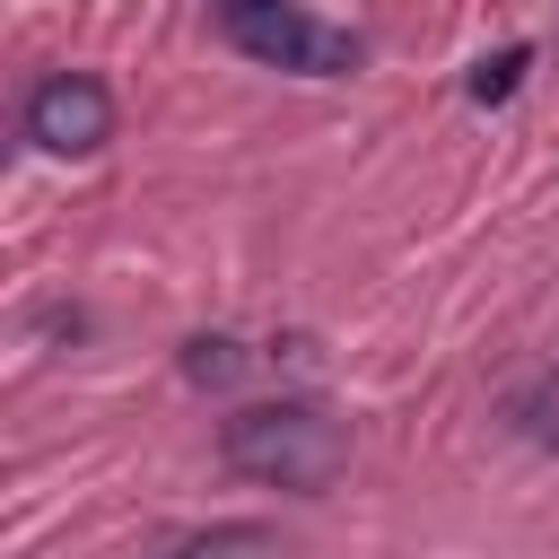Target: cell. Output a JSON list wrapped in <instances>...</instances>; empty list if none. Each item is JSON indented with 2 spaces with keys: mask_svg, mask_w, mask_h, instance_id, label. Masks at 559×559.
<instances>
[{
  "mask_svg": "<svg viewBox=\"0 0 559 559\" xmlns=\"http://www.w3.org/2000/svg\"><path fill=\"white\" fill-rule=\"evenodd\" d=\"M183 376L218 393V384H236V376H245V349H236L227 332H201V341H183Z\"/></svg>",
  "mask_w": 559,
  "mask_h": 559,
  "instance_id": "5b68a950",
  "label": "cell"
},
{
  "mask_svg": "<svg viewBox=\"0 0 559 559\" xmlns=\"http://www.w3.org/2000/svg\"><path fill=\"white\" fill-rule=\"evenodd\" d=\"M218 454H227V472H245L262 489H332L349 463V428L314 402H253L227 419Z\"/></svg>",
  "mask_w": 559,
  "mask_h": 559,
  "instance_id": "6da1fadb",
  "label": "cell"
},
{
  "mask_svg": "<svg viewBox=\"0 0 559 559\" xmlns=\"http://www.w3.org/2000/svg\"><path fill=\"white\" fill-rule=\"evenodd\" d=\"M218 9H227V17H236V9H262V0H218Z\"/></svg>",
  "mask_w": 559,
  "mask_h": 559,
  "instance_id": "52a82bcc",
  "label": "cell"
},
{
  "mask_svg": "<svg viewBox=\"0 0 559 559\" xmlns=\"http://www.w3.org/2000/svg\"><path fill=\"white\" fill-rule=\"evenodd\" d=\"M166 559H280V542H271L262 524H210V533L175 542Z\"/></svg>",
  "mask_w": 559,
  "mask_h": 559,
  "instance_id": "277c9868",
  "label": "cell"
},
{
  "mask_svg": "<svg viewBox=\"0 0 559 559\" xmlns=\"http://www.w3.org/2000/svg\"><path fill=\"white\" fill-rule=\"evenodd\" d=\"M26 140H35L44 157H87V148H105V140H114V96H105V79L52 70V79L26 96Z\"/></svg>",
  "mask_w": 559,
  "mask_h": 559,
  "instance_id": "3957f363",
  "label": "cell"
},
{
  "mask_svg": "<svg viewBox=\"0 0 559 559\" xmlns=\"http://www.w3.org/2000/svg\"><path fill=\"white\" fill-rule=\"evenodd\" d=\"M227 35H236L253 61H271V70H306V79H341V70H358V35L314 26V17H297L288 0L236 9V17H227Z\"/></svg>",
  "mask_w": 559,
  "mask_h": 559,
  "instance_id": "7a4b0ae2",
  "label": "cell"
},
{
  "mask_svg": "<svg viewBox=\"0 0 559 559\" xmlns=\"http://www.w3.org/2000/svg\"><path fill=\"white\" fill-rule=\"evenodd\" d=\"M524 61H533L524 44H507V52L472 61V79H463V87H472V105H507V96H515V79H524Z\"/></svg>",
  "mask_w": 559,
  "mask_h": 559,
  "instance_id": "8992f818",
  "label": "cell"
}]
</instances>
